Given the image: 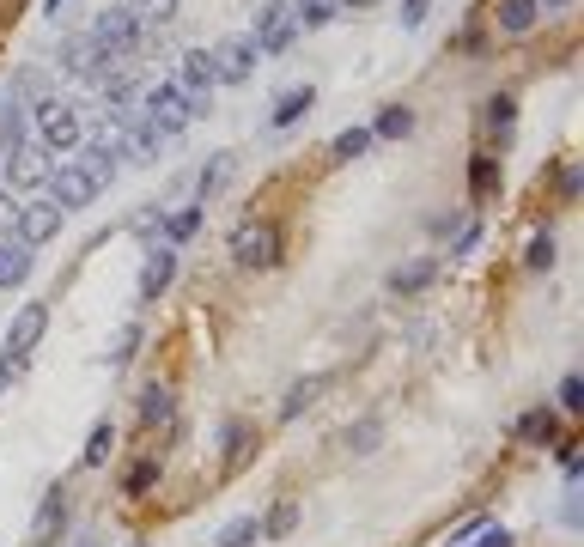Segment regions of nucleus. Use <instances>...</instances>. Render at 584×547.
Here are the masks:
<instances>
[{
  "mask_svg": "<svg viewBox=\"0 0 584 547\" xmlns=\"http://www.w3.org/2000/svg\"><path fill=\"white\" fill-rule=\"evenodd\" d=\"M493 183H499V165H493V159H475V165H469V189H475V195H487Z\"/></svg>",
  "mask_w": 584,
  "mask_h": 547,
  "instance_id": "40",
  "label": "nucleus"
},
{
  "mask_svg": "<svg viewBox=\"0 0 584 547\" xmlns=\"http://www.w3.org/2000/svg\"><path fill=\"white\" fill-rule=\"evenodd\" d=\"M365 152H372V128H341L329 140V159L335 165H353V159H365Z\"/></svg>",
  "mask_w": 584,
  "mask_h": 547,
  "instance_id": "29",
  "label": "nucleus"
},
{
  "mask_svg": "<svg viewBox=\"0 0 584 547\" xmlns=\"http://www.w3.org/2000/svg\"><path fill=\"white\" fill-rule=\"evenodd\" d=\"M19 146H31V110H25V104L7 92V98H0V152L13 159Z\"/></svg>",
  "mask_w": 584,
  "mask_h": 547,
  "instance_id": "20",
  "label": "nucleus"
},
{
  "mask_svg": "<svg viewBox=\"0 0 584 547\" xmlns=\"http://www.w3.org/2000/svg\"><path fill=\"white\" fill-rule=\"evenodd\" d=\"M43 7H49V13H61V0H43Z\"/></svg>",
  "mask_w": 584,
  "mask_h": 547,
  "instance_id": "48",
  "label": "nucleus"
},
{
  "mask_svg": "<svg viewBox=\"0 0 584 547\" xmlns=\"http://www.w3.org/2000/svg\"><path fill=\"white\" fill-rule=\"evenodd\" d=\"M49 171H55V165H49L43 146H19L13 159H7V183H13V189H37V183H49Z\"/></svg>",
  "mask_w": 584,
  "mask_h": 547,
  "instance_id": "19",
  "label": "nucleus"
},
{
  "mask_svg": "<svg viewBox=\"0 0 584 547\" xmlns=\"http://www.w3.org/2000/svg\"><path fill=\"white\" fill-rule=\"evenodd\" d=\"M31 280V250L19 238H0V286H25Z\"/></svg>",
  "mask_w": 584,
  "mask_h": 547,
  "instance_id": "24",
  "label": "nucleus"
},
{
  "mask_svg": "<svg viewBox=\"0 0 584 547\" xmlns=\"http://www.w3.org/2000/svg\"><path fill=\"white\" fill-rule=\"evenodd\" d=\"M80 171H86L98 189H110V183H116V171H122V152H116V140H110V134L86 140V159H80Z\"/></svg>",
  "mask_w": 584,
  "mask_h": 547,
  "instance_id": "18",
  "label": "nucleus"
},
{
  "mask_svg": "<svg viewBox=\"0 0 584 547\" xmlns=\"http://www.w3.org/2000/svg\"><path fill=\"white\" fill-rule=\"evenodd\" d=\"M43 329H49V304H43V298L19 304V317L7 323V359H13V365H25V359H31V347L43 341Z\"/></svg>",
  "mask_w": 584,
  "mask_h": 547,
  "instance_id": "10",
  "label": "nucleus"
},
{
  "mask_svg": "<svg viewBox=\"0 0 584 547\" xmlns=\"http://www.w3.org/2000/svg\"><path fill=\"white\" fill-rule=\"evenodd\" d=\"M311 104H317V92H311V86H292V92H280V98H274L268 122H274V128H292V122H299Z\"/></svg>",
  "mask_w": 584,
  "mask_h": 547,
  "instance_id": "25",
  "label": "nucleus"
},
{
  "mask_svg": "<svg viewBox=\"0 0 584 547\" xmlns=\"http://www.w3.org/2000/svg\"><path fill=\"white\" fill-rule=\"evenodd\" d=\"M286 7H292V19H299V31H323V25H335L341 0H286Z\"/></svg>",
  "mask_w": 584,
  "mask_h": 547,
  "instance_id": "27",
  "label": "nucleus"
},
{
  "mask_svg": "<svg viewBox=\"0 0 584 547\" xmlns=\"http://www.w3.org/2000/svg\"><path fill=\"white\" fill-rule=\"evenodd\" d=\"M475 244H481V225H463V231H457V244H451V256H469Z\"/></svg>",
  "mask_w": 584,
  "mask_h": 547,
  "instance_id": "43",
  "label": "nucleus"
},
{
  "mask_svg": "<svg viewBox=\"0 0 584 547\" xmlns=\"http://www.w3.org/2000/svg\"><path fill=\"white\" fill-rule=\"evenodd\" d=\"M256 541H262V517H256V511H244V517H232L226 529H219V535H213V547H256Z\"/></svg>",
  "mask_w": 584,
  "mask_h": 547,
  "instance_id": "30",
  "label": "nucleus"
},
{
  "mask_svg": "<svg viewBox=\"0 0 584 547\" xmlns=\"http://www.w3.org/2000/svg\"><path fill=\"white\" fill-rule=\"evenodd\" d=\"M134 19L140 25H165V19H177V0H134Z\"/></svg>",
  "mask_w": 584,
  "mask_h": 547,
  "instance_id": "37",
  "label": "nucleus"
},
{
  "mask_svg": "<svg viewBox=\"0 0 584 547\" xmlns=\"http://www.w3.org/2000/svg\"><path fill=\"white\" fill-rule=\"evenodd\" d=\"M438 280V256H414V262H402L396 274H390V298H414V292H426Z\"/></svg>",
  "mask_w": 584,
  "mask_h": 547,
  "instance_id": "22",
  "label": "nucleus"
},
{
  "mask_svg": "<svg viewBox=\"0 0 584 547\" xmlns=\"http://www.w3.org/2000/svg\"><path fill=\"white\" fill-rule=\"evenodd\" d=\"M317 396H323V377H299V383H292L286 396H280V420H299Z\"/></svg>",
  "mask_w": 584,
  "mask_h": 547,
  "instance_id": "31",
  "label": "nucleus"
},
{
  "mask_svg": "<svg viewBox=\"0 0 584 547\" xmlns=\"http://www.w3.org/2000/svg\"><path fill=\"white\" fill-rule=\"evenodd\" d=\"M292 37H299V19H292V7H286V0H268V7L256 13L250 43H256L262 55H280V49H292Z\"/></svg>",
  "mask_w": 584,
  "mask_h": 547,
  "instance_id": "8",
  "label": "nucleus"
},
{
  "mask_svg": "<svg viewBox=\"0 0 584 547\" xmlns=\"http://www.w3.org/2000/svg\"><path fill=\"white\" fill-rule=\"evenodd\" d=\"M219 456H226V475H238V468L256 456V426H250L244 414L219 420Z\"/></svg>",
  "mask_w": 584,
  "mask_h": 547,
  "instance_id": "15",
  "label": "nucleus"
},
{
  "mask_svg": "<svg viewBox=\"0 0 584 547\" xmlns=\"http://www.w3.org/2000/svg\"><path fill=\"white\" fill-rule=\"evenodd\" d=\"M140 116H146V122H153V128L171 140V134H183V128H189L201 110H195V98H189L177 80H165V86H146V104H140Z\"/></svg>",
  "mask_w": 584,
  "mask_h": 547,
  "instance_id": "3",
  "label": "nucleus"
},
{
  "mask_svg": "<svg viewBox=\"0 0 584 547\" xmlns=\"http://www.w3.org/2000/svg\"><path fill=\"white\" fill-rule=\"evenodd\" d=\"M262 67V49L238 31V37H219L213 43V73H219V86H244L250 73Z\"/></svg>",
  "mask_w": 584,
  "mask_h": 547,
  "instance_id": "4",
  "label": "nucleus"
},
{
  "mask_svg": "<svg viewBox=\"0 0 584 547\" xmlns=\"http://www.w3.org/2000/svg\"><path fill=\"white\" fill-rule=\"evenodd\" d=\"M31 128H37V146L49 152V159H61V152L80 146V110L61 104V98H37L31 104Z\"/></svg>",
  "mask_w": 584,
  "mask_h": 547,
  "instance_id": "2",
  "label": "nucleus"
},
{
  "mask_svg": "<svg viewBox=\"0 0 584 547\" xmlns=\"http://www.w3.org/2000/svg\"><path fill=\"white\" fill-rule=\"evenodd\" d=\"M67 487H49L43 493V505H37V517H31V547H55L61 535H67Z\"/></svg>",
  "mask_w": 584,
  "mask_h": 547,
  "instance_id": "13",
  "label": "nucleus"
},
{
  "mask_svg": "<svg viewBox=\"0 0 584 547\" xmlns=\"http://www.w3.org/2000/svg\"><path fill=\"white\" fill-rule=\"evenodd\" d=\"M292 529H299V499H280V505L262 517V535H268V541H286Z\"/></svg>",
  "mask_w": 584,
  "mask_h": 547,
  "instance_id": "34",
  "label": "nucleus"
},
{
  "mask_svg": "<svg viewBox=\"0 0 584 547\" xmlns=\"http://www.w3.org/2000/svg\"><path fill=\"white\" fill-rule=\"evenodd\" d=\"M341 7H378V0H341Z\"/></svg>",
  "mask_w": 584,
  "mask_h": 547,
  "instance_id": "47",
  "label": "nucleus"
},
{
  "mask_svg": "<svg viewBox=\"0 0 584 547\" xmlns=\"http://www.w3.org/2000/svg\"><path fill=\"white\" fill-rule=\"evenodd\" d=\"M159 481H165V456H159V450H140V456L122 468V499H146Z\"/></svg>",
  "mask_w": 584,
  "mask_h": 547,
  "instance_id": "17",
  "label": "nucleus"
},
{
  "mask_svg": "<svg viewBox=\"0 0 584 547\" xmlns=\"http://www.w3.org/2000/svg\"><path fill=\"white\" fill-rule=\"evenodd\" d=\"M341 444H347V456H372V450L384 444V420H378V414H365V420H353Z\"/></svg>",
  "mask_w": 584,
  "mask_h": 547,
  "instance_id": "26",
  "label": "nucleus"
},
{
  "mask_svg": "<svg viewBox=\"0 0 584 547\" xmlns=\"http://www.w3.org/2000/svg\"><path fill=\"white\" fill-rule=\"evenodd\" d=\"M578 195V165H560V201H572Z\"/></svg>",
  "mask_w": 584,
  "mask_h": 547,
  "instance_id": "44",
  "label": "nucleus"
},
{
  "mask_svg": "<svg viewBox=\"0 0 584 547\" xmlns=\"http://www.w3.org/2000/svg\"><path fill=\"white\" fill-rule=\"evenodd\" d=\"M232 262H238L244 274L280 268V225H268V219H238V225H232Z\"/></svg>",
  "mask_w": 584,
  "mask_h": 547,
  "instance_id": "1",
  "label": "nucleus"
},
{
  "mask_svg": "<svg viewBox=\"0 0 584 547\" xmlns=\"http://www.w3.org/2000/svg\"><path fill=\"white\" fill-rule=\"evenodd\" d=\"M560 414H572V420L584 414V377L578 371H566V383H560Z\"/></svg>",
  "mask_w": 584,
  "mask_h": 547,
  "instance_id": "38",
  "label": "nucleus"
},
{
  "mask_svg": "<svg viewBox=\"0 0 584 547\" xmlns=\"http://www.w3.org/2000/svg\"><path fill=\"white\" fill-rule=\"evenodd\" d=\"M92 37L110 49V55H128V49H140V37H146V25L134 19V7H104L98 19H92Z\"/></svg>",
  "mask_w": 584,
  "mask_h": 547,
  "instance_id": "9",
  "label": "nucleus"
},
{
  "mask_svg": "<svg viewBox=\"0 0 584 547\" xmlns=\"http://www.w3.org/2000/svg\"><path fill=\"white\" fill-rule=\"evenodd\" d=\"M61 231V207L43 195V201H19V213H13V238L25 244V250H37V244H49Z\"/></svg>",
  "mask_w": 584,
  "mask_h": 547,
  "instance_id": "6",
  "label": "nucleus"
},
{
  "mask_svg": "<svg viewBox=\"0 0 584 547\" xmlns=\"http://www.w3.org/2000/svg\"><path fill=\"white\" fill-rule=\"evenodd\" d=\"M536 7H542V13H560V7H572V0H536Z\"/></svg>",
  "mask_w": 584,
  "mask_h": 547,
  "instance_id": "46",
  "label": "nucleus"
},
{
  "mask_svg": "<svg viewBox=\"0 0 584 547\" xmlns=\"http://www.w3.org/2000/svg\"><path fill=\"white\" fill-rule=\"evenodd\" d=\"M201 219H207V207H201V201H195V207H183V213H165V244L195 238V231H201Z\"/></svg>",
  "mask_w": 584,
  "mask_h": 547,
  "instance_id": "33",
  "label": "nucleus"
},
{
  "mask_svg": "<svg viewBox=\"0 0 584 547\" xmlns=\"http://www.w3.org/2000/svg\"><path fill=\"white\" fill-rule=\"evenodd\" d=\"M493 25H499L505 37H530V31L542 25V7H536V0H499V7H493Z\"/></svg>",
  "mask_w": 584,
  "mask_h": 547,
  "instance_id": "21",
  "label": "nucleus"
},
{
  "mask_svg": "<svg viewBox=\"0 0 584 547\" xmlns=\"http://www.w3.org/2000/svg\"><path fill=\"white\" fill-rule=\"evenodd\" d=\"M414 134V110L408 104H384L378 122H372V140H408Z\"/></svg>",
  "mask_w": 584,
  "mask_h": 547,
  "instance_id": "28",
  "label": "nucleus"
},
{
  "mask_svg": "<svg viewBox=\"0 0 584 547\" xmlns=\"http://www.w3.org/2000/svg\"><path fill=\"white\" fill-rule=\"evenodd\" d=\"M19 371H25V365H13V359H7V353H0V389H7V383H13V377H19Z\"/></svg>",
  "mask_w": 584,
  "mask_h": 547,
  "instance_id": "45",
  "label": "nucleus"
},
{
  "mask_svg": "<svg viewBox=\"0 0 584 547\" xmlns=\"http://www.w3.org/2000/svg\"><path fill=\"white\" fill-rule=\"evenodd\" d=\"M122 547H146V541H122Z\"/></svg>",
  "mask_w": 584,
  "mask_h": 547,
  "instance_id": "49",
  "label": "nucleus"
},
{
  "mask_svg": "<svg viewBox=\"0 0 584 547\" xmlns=\"http://www.w3.org/2000/svg\"><path fill=\"white\" fill-rule=\"evenodd\" d=\"M49 201H55L61 213H73V207H92V201H98V183H92L80 165H55V171H49Z\"/></svg>",
  "mask_w": 584,
  "mask_h": 547,
  "instance_id": "11",
  "label": "nucleus"
},
{
  "mask_svg": "<svg viewBox=\"0 0 584 547\" xmlns=\"http://www.w3.org/2000/svg\"><path fill=\"white\" fill-rule=\"evenodd\" d=\"M518 438L536 444V450L560 444V414H554V408H530V414H518Z\"/></svg>",
  "mask_w": 584,
  "mask_h": 547,
  "instance_id": "23",
  "label": "nucleus"
},
{
  "mask_svg": "<svg viewBox=\"0 0 584 547\" xmlns=\"http://www.w3.org/2000/svg\"><path fill=\"white\" fill-rule=\"evenodd\" d=\"M134 347H140V323H122V329H116V347H110V365H128Z\"/></svg>",
  "mask_w": 584,
  "mask_h": 547,
  "instance_id": "39",
  "label": "nucleus"
},
{
  "mask_svg": "<svg viewBox=\"0 0 584 547\" xmlns=\"http://www.w3.org/2000/svg\"><path fill=\"white\" fill-rule=\"evenodd\" d=\"M524 268L530 274H548L554 268V238H548V231H536V238L524 244Z\"/></svg>",
  "mask_w": 584,
  "mask_h": 547,
  "instance_id": "35",
  "label": "nucleus"
},
{
  "mask_svg": "<svg viewBox=\"0 0 584 547\" xmlns=\"http://www.w3.org/2000/svg\"><path fill=\"white\" fill-rule=\"evenodd\" d=\"M134 238H165V207L140 213V219H134Z\"/></svg>",
  "mask_w": 584,
  "mask_h": 547,
  "instance_id": "41",
  "label": "nucleus"
},
{
  "mask_svg": "<svg viewBox=\"0 0 584 547\" xmlns=\"http://www.w3.org/2000/svg\"><path fill=\"white\" fill-rule=\"evenodd\" d=\"M426 13H432V0H402V25H408V31H420Z\"/></svg>",
  "mask_w": 584,
  "mask_h": 547,
  "instance_id": "42",
  "label": "nucleus"
},
{
  "mask_svg": "<svg viewBox=\"0 0 584 547\" xmlns=\"http://www.w3.org/2000/svg\"><path fill=\"white\" fill-rule=\"evenodd\" d=\"M116 61H122V55H110L92 31H86V37H73V43L61 49V73H73V80H104Z\"/></svg>",
  "mask_w": 584,
  "mask_h": 547,
  "instance_id": "7",
  "label": "nucleus"
},
{
  "mask_svg": "<svg viewBox=\"0 0 584 547\" xmlns=\"http://www.w3.org/2000/svg\"><path fill=\"white\" fill-rule=\"evenodd\" d=\"M110 450H116V426H110V420H98V426L86 432V450H80V468H104V462H110Z\"/></svg>",
  "mask_w": 584,
  "mask_h": 547,
  "instance_id": "32",
  "label": "nucleus"
},
{
  "mask_svg": "<svg viewBox=\"0 0 584 547\" xmlns=\"http://www.w3.org/2000/svg\"><path fill=\"white\" fill-rule=\"evenodd\" d=\"M481 134H487L493 146H511V134H518V98H511V92H493V98L481 104Z\"/></svg>",
  "mask_w": 584,
  "mask_h": 547,
  "instance_id": "16",
  "label": "nucleus"
},
{
  "mask_svg": "<svg viewBox=\"0 0 584 547\" xmlns=\"http://www.w3.org/2000/svg\"><path fill=\"white\" fill-rule=\"evenodd\" d=\"M177 86L195 98V110L207 116V92L219 86V73H213V49H189L183 61H177Z\"/></svg>",
  "mask_w": 584,
  "mask_h": 547,
  "instance_id": "12",
  "label": "nucleus"
},
{
  "mask_svg": "<svg viewBox=\"0 0 584 547\" xmlns=\"http://www.w3.org/2000/svg\"><path fill=\"white\" fill-rule=\"evenodd\" d=\"M171 420H177L171 383H146V389H140V402H134V426H140V432H165Z\"/></svg>",
  "mask_w": 584,
  "mask_h": 547,
  "instance_id": "14",
  "label": "nucleus"
},
{
  "mask_svg": "<svg viewBox=\"0 0 584 547\" xmlns=\"http://www.w3.org/2000/svg\"><path fill=\"white\" fill-rule=\"evenodd\" d=\"M171 280H177V244H153V250H146V262H140L134 298H140V304H159V298L171 292Z\"/></svg>",
  "mask_w": 584,
  "mask_h": 547,
  "instance_id": "5",
  "label": "nucleus"
},
{
  "mask_svg": "<svg viewBox=\"0 0 584 547\" xmlns=\"http://www.w3.org/2000/svg\"><path fill=\"white\" fill-rule=\"evenodd\" d=\"M457 547H511V529H499V523H481V529H469Z\"/></svg>",
  "mask_w": 584,
  "mask_h": 547,
  "instance_id": "36",
  "label": "nucleus"
}]
</instances>
